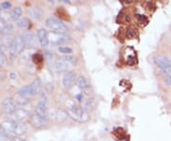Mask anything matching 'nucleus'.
<instances>
[{
	"label": "nucleus",
	"instance_id": "f257e3e1",
	"mask_svg": "<svg viewBox=\"0 0 171 141\" xmlns=\"http://www.w3.org/2000/svg\"><path fill=\"white\" fill-rule=\"evenodd\" d=\"M3 132L10 136H21L27 133L28 127L23 121H6L2 124Z\"/></svg>",
	"mask_w": 171,
	"mask_h": 141
},
{
	"label": "nucleus",
	"instance_id": "f03ea898",
	"mask_svg": "<svg viewBox=\"0 0 171 141\" xmlns=\"http://www.w3.org/2000/svg\"><path fill=\"white\" fill-rule=\"evenodd\" d=\"M67 114H68V115L70 118L78 122H86L89 119V115L87 112L82 107L77 106L75 104H72L71 106L68 107Z\"/></svg>",
	"mask_w": 171,
	"mask_h": 141
},
{
	"label": "nucleus",
	"instance_id": "7ed1b4c3",
	"mask_svg": "<svg viewBox=\"0 0 171 141\" xmlns=\"http://www.w3.org/2000/svg\"><path fill=\"white\" fill-rule=\"evenodd\" d=\"M41 88H42L41 80L39 78H36L35 80H33L30 85L24 86L23 88H21L19 91H18V94H19L21 96L28 98V97L33 96L36 94H38L41 91Z\"/></svg>",
	"mask_w": 171,
	"mask_h": 141
},
{
	"label": "nucleus",
	"instance_id": "20e7f679",
	"mask_svg": "<svg viewBox=\"0 0 171 141\" xmlns=\"http://www.w3.org/2000/svg\"><path fill=\"white\" fill-rule=\"evenodd\" d=\"M46 25L54 33L67 34V32H68V27H67L66 24L56 17L53 16L48 17L46 20Z\"/></svg>",
	"mask_w": 171,
	"mask_h": 141
},
{
	"label": "nucleus",
	"instance_id": "39448f33",
	"mask_svg": "<svg viewBox=\"0 0 171 141\" xmlns=\"http://www.w3.org/2000/svg\"><path fill=\"white\" fill-rule=\"evenodd\" d=\"M26 47V42L24 39L23 35H16L13 39V43H11V47L10 50V53L11 56H16L19 53H21L24 49Z\"/></svg>",
	"mask_w": 171,
	"mask_h": 141
},
{
	"label": "nucleus",
	"instance_id": "423d86ee",
	"mask_svg": "<svg viewBox=\"0 0 171 141\" xmlns=\"http://www.w3.org/2000/svg\"><path fill=\"white\" fill-rule=\"evenodd\" d=\"M35 114L39 115L41 118L47 120L48 115V98L45 94H42L38 100L37 106H36Z\"/></svg>",
	"mask_w": 171,
	"mask_h": 141
},
{
	"label": "nucleus",
	"instance_id": "0eeeda50",
	"mask_svg": "<svg viewBox=\"0 0 171 141\" xmlns=\"http://www.w3.org/2000/svg\"><path fill=\"white\" fill-rule=\"evenodd\" d=\"M18 109H19V106H18L16 100L14 98L8 97V98H5L2 101V110L6 114H11Z\"/></svg>",
	"mask_w": 171,
	"mask_h": 141
},
{
	"label": "nucleus",
	"instance_id": "6e6552de",
	"mask_svg": "<svg viewBox=\"0 0 171 141\" xmlns=\"http://www.w3.org/2000/svg\"><path fill=\"white\" fill-rule=\"evenodd\" d=\"M154 62L160 67L163 72H171V61L168 57L164 56H156L154 57Z\"/></svg>",
	"mask_w": 171,
	"mask_h": 141
},
{
	"label": "nucleus",
	"instance_id": "1a4fd4ad",
	"mask_svg": "<svg viewBox=\"0 0 171 141\" xmlns=\"http://www.w3.org/2000/svg\"><path fill=\"white\" fill-rule=\"evenodd\" d=\"M48 41H51L53 44H65V43L70 41V36L67 34H59L51 32L48 34Z\"/></svg>",
	"mask_w": 171,
	"mask_h": 141
},
{
	"label": "nucleus",
	"instance_id": "9d476101",
	"mask_svg": "<svg viewBox=\"0 0 171 141\" xmlns=\"http://www.w3.org/2000/svg\"><path fill=\"white\" fill-rule=\"evenodd\" d=\"M75 78V72L73 71H68L64 73L63 76V86L66 89H70L72 87Z\"/></svg>",
	"mask_w": 171,
	"mask_h": 141
},
{
	"label": "nucleus",
	"instance_id": "9b49d317",
	"mask_svg": "<svg viewBox=\"0 0 171 141\" xmlns=\"http://www.w3.org/2000/svg\"><path fill=\"white\" fill-rule=\"evenodd\" d=\"M28 116V113L23 109H18L13 114H9V120L10 121H22L24 118Z\"/></svg>",
	"mask_w": 171,
	"mask_h": 141
},
{
	"label": "nucleus",
	"instance_id": "f8f14e48",
	"mask_svg": "<svg viewBox=\"0 0 171 141\" xmlns=\"http://www.w3.org/2000/svg\"><path fill=\"white\" fill-rule=\"evenodd\" d=\"M70 65L68 63H66L65 61H63L62 59H58L55 63L53 65V69L55 70L56 72H66L70 71Z\"/></svg>",
	"mask_w": 171,
	"mask_h": 141
},
{
	"label": "nucleus",
	"instance_id": "ddd939ff",
	"mask_svg": "<svg viewBox=\"0 0 171 141\" xmlns=\"http://www.w3.org/2000/svg\"><path fill=\"white\" fill-rule=\"evenodd\" d=\"M37 37L42 47H47L48 44V33L45 29H40L37 32Z\"/></svg>",
	"mask_w": 171,
	"mask_h": 141
},
{
	"label": "nucleus",
	"instance_id": "4468645a",
	"mask_svg": "<svg viewBox=\"0 0 171 141\" xmlns=\"http://www.w3.org/2000/svg\"><path fill=\"white\" fill-rule=\"evenodd\" d=\"M13 39L14 37L8 35V34H5L4 36H2L1 39H0V49L3 51V49H6L10 52L11 50V43H13Z\"/></svg>",
	"mask_w": 171,
	"mask_h": 141
},
{
	"label": "nucleus",
	"instance_id": "2eb2a0df",
	"mask_svg": "<svg viewBox=\"0 0 171 141\" xmlns=\"http://www.w3.org/2000/svg\"><path fill=\"white\" fill-rule=\"evenodd\" d=\"M30 123H32V124H33L34 127H36V128H40V127H42V126H44V125L46 124V122H47V120L41 118L40 116L37 115L35 113L30 115Z\"/></svg>",
	"mask_w": 171,
	"mask_h": 141
},
{
	"label": "nucleus",
	"instance_id": "dca6fc26",
	"mask_svg": "<svg viewBox=\"0 0 171 141\" xmlns=\"http://www.w3.org/2000/svg\"><path fill=\"white\" fill-rule=\"evenodd\" d=\"M77 85L80 90H82L85 93H88L89 91V82L87 79L85 78V76L83 75H80L77 77Z\"/></svg>",
	"mask_w": 171,
	"mask_h": 141
},
{
	"label": "nucleus",
	"instance_id": "f3484780",
	"mask_svg": "<svg viewBox=\"0 0 171 141\" xmlns=\"http://www.w3.org/2000/svg\"><path fill=\"white\" fill-rule=\"evenodd\" d=\"M28 13L33 18H34V19H40V17L42 15V11H41L40 8L37 7V6H33V7H30L28 10Z\"/></svg>",
	"mask_w": 171,
	"mask_h": 141
},
{
	"label": "nucleus",
	"instance_id": "a211bd4d",
	"mask_svg": "<svg viewBox=\"0 0 171 141\" xmlns=\"http://www.w3.org/2000/svg\"><path fill=\"white\" fill-rule=\"evenodd\" d=\"M24 39H25V42H26V45L32 47L35 44V36L33 35V34L32 33H26L22 34Z\"/></svg>",
	"mask_w": 171,
	"mask_h": 141
},
{
	"label": "nucleus",
	"instance_id": "6ab92c4d",
	"mask_svg": "<svg viewBox=\"0 0 171 141\" xmlns=\"http://www.w3.org/2000/svg\"><path fill=\"white\" fill-rule=\"evenodd\" d=\"M60 59H62L63 61H65V62L68 63L70 66H73V65L76 64V58L73 56H70V54H65V56H61Z\"/></svg>",
	"mask_w": 171,
	"mask_h": 141
},
{
	"label": "nucleus",
	"instance_id": "aec40b11",
	"mask_svg": "<svg viewBox=\"0 0 171 141\" xmlns=\"http://www.w3.org/2000/svg\"><path fill=\"white\" fill-rule=\"evenodd\" d=\"M11 19L13 20H18V19H20V17L22 15V9L20 7H15L13 11H11Z\"/></svg>",
	"mask_w": 171,
	"mask_h": 141
},
{
	"label": "nucleus",
	"instance_id": "412c9836",
	"mask_svg": "<svg viewBox=\"0 0 171 141\" xmlns=\"http://www.w3.org/2000/svg\"><path fill=\"white\" fill-rule=\"evenodd\" d=\"M30 25V20L28 18H20L17 20V26L21 28H28Z\"/></svg>",
	"mask_w": 171,
	"mask_h": 141
},
{
	"label": "nucleus",
	"instance_id": "4be33fe9",
	"mask_svg": "<svg viewBox=\"0 0 171 141\" xmlns=\"http://www.w3.org/2000/svg\"><path fill=\"white\" fill-rule=\"evenodd\" d=\"M0 141H14V137L13 136H10V134L2 132L0 133Z\"/></svg>",
	"mask_w": 171,
	"mask_h": 141
},
{
	"label": "nucleus",
	"instance_id": "5701e85b",
	"mask_svg": "<svg viewBox=\"0 0 171 141\" xmlns=\"http://www.w3.org/2000/svg\"><path fill=\"white\" fill-rule=\"evenodd\" d=\"M6 63H7V59H6V56L4 54V52L0 49V66H6Z\"/></svg>",
	"mask_w": 171,
	"mask_h": 141
},
{
	"label": "nucleus",
	"instance_id": "b1692460",
	"mask_svg": "<svg viewBox=\"0 0 171 141\" xmlns=\"http://www.w3.org/2000/svg\"><path fill=\"white\" fill-rule=\"evenodd\" d=\"M59 52L65 53V54H70L72 53V49H70V47H59Z\"/></svg>",
	"mask_w": 171,
	"mask_h": 141
},
{
	"label": "nucleus",
	"instance_id": "393cba45",
	"mask_svg": "<svg viewBox=\"0 0 171 141\" xmlns=\"http://www.w3.org/2000/svg\"><path fill=\"white\" fill-rule=\"evenodd\" d=\"M33 60L34 63L39 64V63H41L42 61H43V56H41V54H39V53H36V54H34V56H33Z\"/></svg>",
	"mask_w": 171,
	"mask_h": 141
},
{
	"label": "nucleus",
	"instance_id": "a878e982",
	"mask_svg": "<svg viewBox=\"0 0 171 141\" xmlns=\"http://www.w3.org/2000/svg\"><path fill=\"white\" fill-rule=\"evenodd\" d=\"M11 7V4L8 1L0 3V10H8Z\"/></svg>",
	"mask_w": 171,
	"mask_h": 141
},
{
	"label": "nucleus",
	"instance_id": "bb28decb",
	"mask_svg": "<svg viewBox=\"0 0 171 141\" xmlns=\"http://www.w3.org/2000/svg\"><path fill=\"white\" fill-rule=\"evenodd\" d=\"M126 35H127V37H128V38H133L134 36L136 35V30H133V29H129V30H127Z\"/></svg>",
	"mask_w": 171,
	"mask_h": 141
},
{
	"label": "nucleus",
	"instance_id": "cd10ccee",
	"mask_svg": "<svg viewBox=\"0 0 171 141\" xmlns=\"http://www.w3.org/2000/svg\"><path fill=\"white\" fill-rule=\"evenodd\" d=\"M137 18H138V21L140 22L141 25H143V23H148V19H146V17L145 15H137Z\"/></svg>",
	"mask_w": 171,
	"mask_h": 141
},
{
	"label": "nucleus",
	"instance_id": "c85d7f7f",
	"mask_svg": "<svg viewBox=\"0 0 171 141\" xmlns=\"http://www.w3.org/2000/svg\"><path fill=\"white\" fill-rule=\"evenodd\" d=\"M166 84L167 85H169V86H171V75H168L167 77H166Z\"/></svg>",
	"mask_w": 171,
	"mask_h": 141
},
{
	"label": "nucleus",
	"instance_id": "c756f323",
	"mask_svg": "<svg viewBox=\"0 0 171 141\" xmlns=\"http://www.w3.org/2000/svg\"></svg>",
	"mask_w": 171,
	"mask_h": 141
}]
</instances>
